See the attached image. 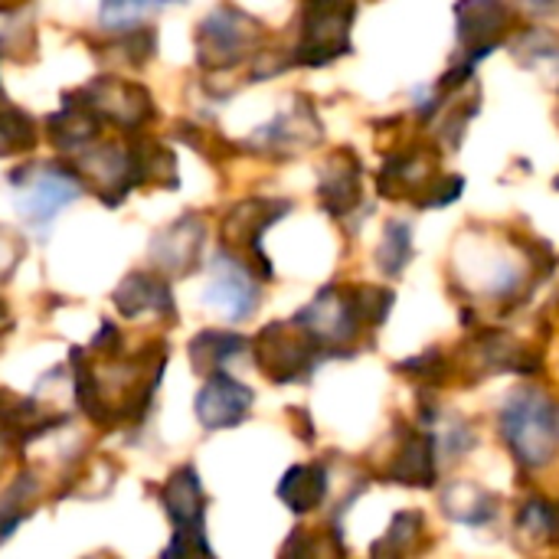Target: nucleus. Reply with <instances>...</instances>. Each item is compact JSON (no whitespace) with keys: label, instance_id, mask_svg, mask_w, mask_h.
Wrapping results in <instances>:
<instances>
[{"label":"nucleus","instance_id":"nucleus-1","mask_svg":"<svg viewBox=\"0 0 559 559\" xmlns=\"http://www.w3.org/2000/svg\"><path fill=\"white\" fill-rule=\"evenodd\" d=\"M498 432L521 472H540L559 455V403L540 386H518L498 413Z\"/></svg>","mask_w":559,"mask_h":559},{"label":"nucleus","instance_id":"nucleus-2","mask_svg":"<svg viewBox=\"0 0 559 559\" xmlns=\"http://www.w3.org/2000/svg\"><path fill=\"white\" fill-rule=\"evenodd\" d=\"M298 43L292 66L321 69L354 52L350 29L357 20V0H298Z\"/></svg>","mask_w":559,"mask_h":559},{"label":"nucleus","instance_id":"nucleus-3","mask_svg":"<svg viewBox=\"0 0 559 559\" xmlns=\"http://www.w3.org/2000/svg\"><path fill=\"white\" fill-rule=\"evenodd\" d=\"M265 46V23L239 7H216L197 26V62L206 72H229L252 62Z\"/></svg>","mask_w":559,"mask_h":559},{"label":"nucleus","instance_id":"nucleus-4","mask_svg":"<svg viewBox=\"0 0 559 559\" xmlns=\"http://www.w3.org/2000/svg\"><path fill=\"white\" fill-rule=\"evenodd\" d=\"M321 350L328 360L354 357L357 341L367 334L360 311L354 305L350 285H328L321 288L295 318H292Z\"/></svg>","mask_w":559,"mask_h":559},{"label":"nucleus","instance_id":"nucleus-5","mask_svg":"<svg viewBox=\"0 0 559 559\" xmlns=\"http://www.w3.org/2000/svg\"><path fill=\"white\" fill-rule=\"evenodd\" d=\"M255 367L275 386L308 383L314 370L328 360L324 350L295 324V321H272L252 337Z\"/></svg>","mask_w":559,"mask_h":559},{"label":"nucleus","instance_id":"nucleus-6","mask_svg":"<svg viewBox=\"0 0 559 559\" xmlns=\"http://www.w3.org/2000/svg\"><path fill=\"white\" fill-rule=\"evenodd\" d=\"M10 183H13L16 213L33 229H46L56 219V213L66 210L69 203H75L79 193L85 190L79 170L75 167H66V164H29V167H16L10 174Z\"/></svg>","mask_w":559,"mask_h":559},{"label":"nucleus","instance_id":"nucleus-7","mask_svg":"<svg viewBox=\"0 0 559 559\" xmlns=\"http://www.w3.org/2000/svg\"><path fill=\"white\" fill-rule=\"evenodd\" d=\"M292 200L282 197H249L239 200L226 216H223V249H229L233 255H239L242 262H249V269L262 278L272 282L275 278V265L262 249V236L265 229H272L278 219H285L292 213Z\"/></svg>","mask_w":559,"mask_h":559},{"label":"nucleus","instance_id":"nucleus-8","mask_svg":"<svg viewBox=\"0 0 559 559\" xmlns=\"http://www.w3.org/2000/svg\"><path fill=\"white\" fill-rule=\"evenodd\" d=\"M160 504L174 524V540L164 557H213L206 540V495L193 465L177 468L164 481Z\"/></svg>","mask_w":559,"mask_h":559},{"label":"nucleus","instance_id":"nucleus-9","mask_svg":"<svg viewBox=\"0 0 559 559\" xmlns=\"http://www.w3.org/2000/svg\"><path fill=\"white\" fill-rule=\"evenodd\" d=\"M518 26H521V10L514 0H459L455 3V36H459L455 62L478 69L481 59H488L495 49L511 43Z\"/></svg>","mask_w":559,"mask_h":559},{"label":"nucleus","instance_id":"nucleus-10","mask_svg":"<svg viewBox=\"0 0 559 559\" xmlns=\"http://www.w3.org/2000/svg\"><path fill=\"white\" fill-rule=\"evenodd\" d=\"M462 367L472 373V380H488L491 373H521V377H534L544 370V350L518 341L508 331L498 328H481L478 334H472L462 350H459Z\"/></svg>","mask_w":559,"mask_h":559},{"label":"nucleus","instance_id":"nucleus-11","mask_svg":"<svg viewBox=\"0 0 559 559\" xmlns=\"http://www.w3.org/2000/svg\"><path fill=\"white\" fill-rule=\"evenodd\" d=\"M442 170V144L439 141H409L383 157L377 170V193L383 200H406L416 206L429 180Z\"/></svg>","mask_w":559,"mask_h":559},{"label":"nucleus","instance_id":"nucleus-12","mask_svg":"<svg viewBox=\"0 0 559 559\" xmlns=\"http://www.w3.org/2000/svg\"><path fill=\"white\" fill-rule=\"evenodd\" d=\"M88 108L102 118V124H115L121 131H138L147 121L157 118V105L151 92L138 82L118 79V75H102L88 85L79 88Z\"/></svg>","mask_w":559,"mask_h":559},{"label":"nucleus","instance_id":"nucleus-13","mask_svg":"<svg viewBox=\"0 0 559 559\" xmlns=\"http://www.w3.org/2000/svg\"><path fill=\"white\" fill-rule=\"evenodd\" d=\"M321 141H324V124L318 121L314 102L308 95H298L292 111L275 115L249 138V147L269 157H295L318 147Z\"/></svg>","mask_w":559,"mask_h":559},{"label":"nucleus","instance_id":"nucleus-14","mask_svg":"<svg viewBox=\"0 0 559 559\" xmlns=\"http://www.w3.org/2000/svg\"><path fill=\"white\" fill-rule=\"evenodd\" d=\"M203 298L210 308L223 311L229 321H246L259 311V301H262L259 275L249 269V262L223 249L213 259V275H210Z\"/></svg>","mask_w":559,"mask_h":559},{"label":"nucleus","instance_id":"nucleus-15","mask_svg":"<svg viewBox=\"0 0 559 559\" xmlns=\"http://www.w3.org/2000/svg\"><path fill=\"white\" fill-rule=\"evenodd\" d=\"M400 442L380 472L386 485H403V488H436L439 485V442L429 429L416 426H400L396 429Z\"/></svg>","mask_w":559,"mask_h":559},{"label":"nucleus","instance_id":"nucleus-16","mask_svg":"<svg viewBox=\"0 0 559 559\" xmlns=\"http://www.w3.org/2000/svg\"><path fill=\"white\" fill-rule=\"evenodd\" d=\"M252 403H255V393L246 383H239L226 370H216L200 386L193 413L206 432H223V429H236L239 423H246V416L252 413Z\"/></svg>","mask_w":559,"mask_h":559},{"label":"nucleus","instance_id":"nucleus-17","mask_svg":"<svg viewBox=\"0 0 559 559\" xmlns=\"http://www.w3.org/2000/svg\"><path fill=\"white\" fill-rule=\"evenodd\" d=\"M364 200V164L357 151L334 147L318 174V203L331 219L350 216Z\"/></svg>","mask_w":559,"mask_h":559},{"label":"nucleus","instance_id":"nucleus-18","mask_svg":"<svg viewBox=\"0 0 559 559\" xmlns=\"http://www.w3.org/2000/svg\"><path fill=\"white\" fill-rule=\"evenodd\" d=\"M203 246L206 223L197 213H187L151 239V262L160 275H190L203 262Z\"/></svg>","mask_w":559,"mask_h":559},{"label":"nucleus","instance_id":"nucleus-19","mask_svg":"<svg viewBox=\"0 0 559 559\" xmlns=\"http://www.w3.org/2000/svg\"><path fill=\"white\" fill-rule=\"evenodd\" d=\"M115 308L124 318H141V314H154L164 321H177V305H174V292L167 275L154 272H131L111 295Z\"/></svg>","mask_w":559,"mask_h":559},{"label":"nucleus","instance_id":"nucleus-20","mask_svg":"<svg viewBox=\"0 0 559 559\" xmlns=\"http://www.w3.org/2000/svg\"><path fill=\"white\" fill-rule=\"evenodd\" d=\"M102 118L88 108V102L82 98V92H66L62 95V108L56 115H49L46 121V138L56 151H66V154H79L85 151L88 144L98 141L102 134Z\"/></svg>","mask_w":559,"mask_h":559},{"label":"nucleus","instance_id":"nucleus-21","mask_svg":"<svg viewBox=\"0 0 559 559\" xmlns=\"http://www.w3.org/2000/svg\"><path fill=\"white\" fill-rule=\"evenodd\" d=\"M439 504L449 521L465 527H488L501 514V498L472 481H452L449 488H442Z\"/></svg>","mask_w":559,"mask_h":559},{"label":"nucleus","instance_id":"nucleus-22","mask_svg":"<svg viewBox=\"0 0 559 559\" xmlns=\"http://www.w3.org/2000/svg\"><path fill=\"white\" fill-rule=\"evenodd\" d=\"M328 498V468L321 462L311 465H292L278 481V501L292 514H311Z\"/></svg>","mask_w":559,"mask_h":559},{"label":"nucleus","instance_id":"nucleus-23","mask_svg":"<svg viewBox=\"0 0 559 559\" xmlns=\"http://www.w3.org/2000/svg\"><path fill=\"white\" fill-rule=\"evenodd\" d=\"M252 341H246L242 334L236 331H219V328H210V331H200L193 341H190V364L200 377H210L216 370H223L229 360L242 357V350H249Z\"/></svg>","mask_w":559,"mask_h":559},{"label":"nucleus","instance_id":"nucleus-24","mask_svg":"<svg viewBox=\"0 0 559 559\" xmlns=\"http://www.w3.org/2000/svg\"><path fill=\"white\" fill-rule=\"evenodd\" d=\"M426 544V514L423 511H400L390 531L370 547V557H409Z\"/></svg>","mask_w":559,"mask_h":559},{"label":"nucleus","instance_id":"nucleus-25","mask_svg":"<svg viewBox=\"0 0 559 559\" xmlns=\"http://www.w3.org/2000/svg\"><path fill=\"white\" fill-rule=\"evenodd\" d=\"M36 144H39V134H36L33 115L13 105L7 92L0 88V157L29 154Z\"/></svg>","mask_w":559,"mask_h":559},{"label":"nucleus","instance_id":"nucleus-26","mask_svg":"<svg viewBox=\"0 0 559 559\" xmlns=\"http://www.w3.org/2000/svg\"><path fill=\"white\" fill-rule=\"evenodd\" d=\"M102 56L141 69V66H147L157 56V29H151V26L115 29V36H108V43L102 46Z\"/></svg>","mask_w":559,"mask_h":559},{"label":"nucleus","instance_id":"nucleus-27","mask_svg":"<svg viewBox=\"0 0 559 559\" xmlns=\"http://www.w3.org/2000/svg\"><path fill=\"white\" fill-rule=\"evenodd\" d=\"M416 255V246H413V226L409 219H386L383 226V239L377 246V265L383 275L390 278H400L409 262Z\"/></svg>","mask_w":559,"mask_h":559},{"label":"nucleus","instance_id":"nucleus-28","mask_svg":"<svg viewBox=\"0 0 559 559\" xmlns=\"http://www.w3.org/2000/svg\"><path fill=\"white\" fill-rule=\"evenodd\" d=\"M36 495H39V478L33 472H23L0 498V544L13 537V531L33 514V504H36Z\"/></svg>","mask_w":559,"mask_h":559},{"label":"nucleus","instance_id":"nucleus-29","mask_svg":"<svg viewBox=\"0 0 559 559\" xmlns=\"http://www.w3.org/2000/svg\"><path fill=\"white\" fill-rule=\"evenodd\" d=\"M396 373H403L409 383L423 386V390H439L445 383H452V360L442 347H429L416 357H406L396 364Z\"/></svg>","mask_w":559,"mask_h":559},{"label":"nucleus","instance_id":"nucleus-30","mask_svg":"<svg viewBox=\"0 0 559 559\" xmlns=\"http://www.w3.org/2000/svg\"><path fill=\"white\" fill-rule=\"evenodd\" d=\"M508 46H511L514 59L527 69H534L540 62H550L559 69V36L547 33V29H524V33L518 29Z\"/></svg>","mask_w":559,"mask_h":559},{"label":"nucleus","instance_id":"nucleus-31","mask_svg":"<svg viewBox=\"0 0 559 559\" xmlns=\"http://www.w3.org/2000/svg\"><path fill=\"white\" fill-rule=\"evenodd\" d=\"M350 295H354V305L360 311V321L367 331H380L396 305V295L383 285H367V282H354L350 285Z\"/></svg>","mask_w":559,"mask_h":559},{"label":"nucleus","instance_id":"nucleus-32","mask_svg":"<svg viewBox=\"0 0 559 559\" xmlns=\"http://www.w3.org/2000/svg\"><path fill=\"white\" fill-rule=\"evenodd\" d=\"M550 531H554V504L547 498H531L518 511V524H514L518 540L540 547V544H550Z\"/></svg>","mask_w":559,"mask_h":559},{"label":"nucleus","instance_id":"nucleus-33","mask_svg":"<svg viewBox=\"0 0 559 559\" xmlns=\"http://www.w3.org/2000/svg\"><path fill=\"white\" fill-rule=\"evenodd\" d=\"M465 193V177L462 174H449V170H439L429 187L423 190V197L416 200V210H442V206H452L459 203Z\"/></svg>","mask_w":559,"mask_h":559},{"label":"nucleus","instance_id":"nucleus-34","mask_svg":"<svg viewBox=\"0 0 559 559\" xmlns=\"http://www.w3.org/2000/svg\"><path fill=\"white\" fill-rule=\"evenodd\" d=\"M160 3H180V0H102V26L108 29L138 26V16L147 7H160Z\"/></svg>","mask_w":559,"mask_h":559},{"label":"nucleus","instance_id":"nucleus-35","mask_svg":"<svg viewBox=\"0 0 559 559\" xmlns=\"http://www.w3.org/2000/svg\"><path fill=\"white\" fill-rule=\"evenodd\" d=\"M23 259H26V239L13 226H0V282H10Z\"/></svg>","mask_w":559,"mask_h":559},{"label":"nucleus","instance_id":"nucleus-36","mask_svg":"<svg viewBox=\"0 0 559 559\" xmlns=\"http://www.w3.org/2000/svg\"><path fill=\"white\" fill-rule=\"evenodd\" d=\"M88 350H92L95 357H121V350H124V341H121V331H118V324H111V321H102V328H98V334L92 337Z\"/></svg>","mask_w":559,"mask_h":559},{"label":"nucleus","instance_id":"nucleus-37","mask_svg":"<svg viewBox=\"0 0 559 559\" xmlns=\"http://www.w3.org/2000/svg\"><path fill=\"white\" fill-rule=\"evenodd\" d=\"M13 452H16V442H13V439H10V432L0 426V468H3V462H7Z\"/></svg>","mask_w":559,"mask_h":559},{"label":"nucleus","instance_id":"nucleus-38","mask_svg":"<svg viewBox=\"0 0 559 559\" xmlns=\"http://www.w3.org/2000/svg\"><path fill=\"white\" fill-rule=\"evenodd\" d=\"M10 331V311H7V301L0 298V334Z\"/></svg>","mask_w":559,"mask_h":559},{"label":"nucleus","instance_id":"nucleus-39","mask_svg":"<svg viewBox=\"0 0 559 559\" xmlns=\"http://www.w3.org/2000/svg\"><path fill=\"white\" fill-rule=\"evenodd\" d=\"M550 544H557L559 547V501L554 504V531H550Z\"/></svg>","mask_w":559,"mask_h":559},{"label":"nucleus","instance_id":"nucleus-40","mask_svg":"<svg viewBox=\"0 0 559 559\" xmlns=\"http://www.w3.org/2000/svg\"><path fill=\"white\" fill-rule=\"evenodd\" d=\"M554 187H557V190H559V177H557V180H554Z\"/></svg>","mask_w":559,"mask_h":559}]
</instances>
